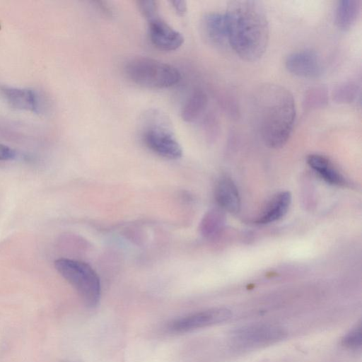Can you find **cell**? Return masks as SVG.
<instances>
[{"label": "cell", "mask_w": 362, "mask_h": 362, "mask_svg": "<svg viewBox=\"0 0 362 362\" xmlns=\"http://www.w3.org/2000/svg\"><path fill=\"white\" fill-rule=\"evenodd\" d=\"M252 107L264 144L270 148L283 147L295 124L296 111L292 93L278 84H261L253 93Z\"/></svg>", "instance_id": "6da1fadb"}, {"label": "cell", "mask_w": 362, "mask_h": 362, "mask_svg": "<svg viewBox=\"0 0 362 362\" xmlns=\"http://www.w3.org/2000/svg\"><path fill=\"white\" fill-rule=\"evenodd\" d=\"M224 14L229 46L245 61L259 59L269 38V22L262 6L255 1H233Z\"/></svg>", "instance_id": "7a4b0ae2"}, {"label": "cell", "mask_w": 362, "mask_h": 362, "mask_svg": "<svg viewBox=\"0 0 362 362\" xmlns=\"http://www.w3.org/2000/svg\"><path fill=\"white\" fill-rule=\"evenodd\" d=\"M124 70L132 82L150 88H169L181 79L180 71L173 66L145 57L131 59Z\"/></svg>", "instance_id": "3957f363"}, {"label": "cell", "mask_w": 362, "mask_h": 362, "mask_svg": "<svg viewBox=\"0 0 362 362\" xmlns=\"http://www.w3.org/2000/svg\"><path fill=\"white\" fill-rule=\"evenodd\" d=\"M54 267L76 290L88 307L93 308L98 304L101 296L100 281L97 273L88 264L60 258L54 261Z\"/></svg>", "instance_id": "277c9868"}, {"label": "cell", "mask_w": 362, "mask_h": 362, "mask_svg": "<svg viewBox=\"0 0 362 362\" xmlns=\"http://www.w3.org/2000/svg\"><path fill=\"white\" fill-rule=\"evenodd\" d=\"M281 327L270 324H255L235 329L232 340L242 347H255L277 342L286 337Z\"/></svg>", "instance_id": "5b68a950"}, {"label": "cell", "mask_w": 362, "mask_h": 362, "mask_svg": "<svg viewBox=\"0 0 362 362\" xmlns=\"http://www.w3.org/2000/svg\"><path fill=\"white\" fill-rule=\"evenodd\" d=\"M231 315L228 308H210L177 318L168 324V329L175 334L187 333L226 322Z\"/></svg>", "instance_id": "8992f818"}, {"label": "cell", "mask_w": 362, "mask_h": 362, "mask_svg": "<svg viewBox=\"0 0 362 362\" xmlns=\"http://www.w3.org/2000/svg\"><path fill=\"white\" fill-rule=\"evenodd\" d=\"M146 146L153 152L165 158L176 160L182 155V149L168 130L158 127L147 129L143 135Z\"/></svg>", "instance_id": "52a82bcc"}, {"label": "cell", "mask_w": 362, "mask_h": 362, "mask_svg": "<svg viewBox=\"0 0 362 362\" xmlns=\"http://www.w3.org/2000/svg\"><path fill=\"white\" fill-rule=\"evenodd\" d=\"M285 65L292 74L301 78H315L323 71L320 56L314 51L304 49L290 54L286 59Z\"/></svg>", "instance_id": "ba28073f"}, {"label": "cell", "mask_w": 362, "mask_h": 362, "mask_svg": "<svg viewBox=\"0 0 362 362\" xmlns=\"http://www.w3.org/2000/svg\"><path fill=\"white\" fill-rule=\"evenodd\" d=\"M148 23V35L151 43L164 51L176 50L182 46L184 37L165 21L157 16Z\"/></svg>", "instance_id": "9c48e42d"}, {"label": "cell", "mask_w": 362, "mask_h": 362, "mask_svg": "<svg viewBox=\"0 0 362 362\" xmlns=\"http://www.w3.org/2000/svg\"><path fill=\"white\" fill-rule=\"evenodd\" d=\"M202 30L205 38L212 45L218 48L229 46L224 13H210L205 15L202 21Z\"/></svg>", "instance_id": "30bf717a"}, {"label": "cell", "mask_w": 362, "mask_h": 362, "mask_svg": "<svg viewBox=\"0 0 362 362\" xmlns=\"http://www.w3.org/2000/svg\"><path fill=\"white\" fill-rule=\"evenodd\" d=\"M215 199L223 210L237 214L240 209V197L238 189L233 181L228 177H223L217 182L214 190Z\"/></svg>", "instance_id": "8fae6325"}, {"label": "cell", "mask_w": 362, "mask_h": 362, "mask_svg": "<svg viewBox=\"0 0 362 362\" xmlns=\"http://www.w3.org/2000/svg\"><path fill=\"white\" fill-rule=\"evenodd\" d=\"M1 93L8 103L14 108L35 112L39 111L38 95L33 90L4 86L1 88Z\"/></svg>", "instance_id": "7c38bea8"}, {"label": "cell", "mask_w": 362, "mask_h": 362, "mask_svg": "<svg viewBox=\"0 0 362 362\" xmlns=\"http://www.w3.org/2000/svg\"><path fill=\"white\" fill-rule=\"evenodd\" d=\"M307 163L322 179L330 185L345 186L347 180L327 157L320 154H310Z\"/></svg>", "instance_id": "4fadbf2b"}, {"label": "cell", "mask_w": 362, "mask_h": 362, "mask_svg": "<svg viewBox=\"0 0 362 362\" xmlns=\"http://www.w3.org/2000/svg\"><path fill=\"white\" fill-rule=\"evenodd\" d=\"M291 204V194L288 191H282L275 194L267 203L256 220L258 224L275 222L287 213Z\"/></svg>", "instance_id": "5bb4252c"}, {"label": "cell", "mask_w": 362, "mask_h": 362, "mask_svg": "<svg viewBox=\"0 0 362 362\" xmlns=\"http://www.w3.org/2000/svg\"><path fill=\"white\" fill-rule=\"evenodd\" d=\"M361 8L359 0H342L338 2L335 11L336 25L342 30H349L356 22Z\"/></svg>", "instance_id": "9a60e30c"}, {"label": "cell", "mask_w": 362, "mask_h": 362, "mask_svg": "<svg viewBox=\"0 0 362 362\" xmlns=\"http://www.w3.org/2000/svg\"><path fill=\"white\" fill-rule=\"evenodd\" d=\"M208 105V96L202 89H196L185 103L181 116L184 121H195L204 112Z\"/></svg>", "instance_id": "2e32d148"}, {"label": "cell", "mask_w": 362, "mask_h": 362, "mask_svg": "<svg viewBox=\"0 0 362 362\" xmlns=\"http://www.w3.org/2000/svg\"><path fill=\"white\" fill-rule=\"evenodd\" d=\"M360 90V86L356 81H344L333 89L332 99L338 104H351L357 100Z\"/></svg>", "instance_id": "e0dca14e"}, {"label": "cell", "mask_w": 362, "mask_h": 362, "mask_svg": "<svg viewBox=\"0 0 362 362\" xmlns=\"http://www.w3.org/2000/svg\"><path fill=\"white\" fill-rule=\"evenodd\" d=\"M328 103V92L324 86L310 88L306 90L303 99L304 107L315 110L324 107Z\"/></svg>", "instance_id": "ac0fdd59"}, {"label": "cell", "mask_w": 362, "mask_h": 362, "mask_svg": "<svg viewBox=\"0 0 362 362\" xmlns=\"http://www.w3.org/2000/svg\"><path fill=\"white\" fill-rule=\"evenodd\" d=\"M223 219V214L220 210L212 209L207 212L200 225L202 234L206 236L216 234L221 228Z\"/></svg>", "instance_id": "d6986e66"}, {"label": "cell", "mask_w": 362, "mask_h": 362, "mask_svg": "<svg viewBox=\"0 0 362 362\" xmlns=\"http://www.w3.org/2000/svg\"><path fill=\"white\" fill-rule=\"evenodd\" d=\"M362 332L361 326L358 325L347 333L342 339L341 344L343 346L356 349L361 346Z\"/></svg>", "instance_id": "ffe728a7"}, {"label": "cell", "mask_w": 362, "mask_h": 362, "mask_svg": "<svg viewBox=\"0 0 362 362\" xmlns=\"http://www.w3.org/2000/svg\"><path fill=\"white\" fill-rule=\"evenodd\" d=\"M137 6L140 12L148 21L159 16L158 6L156 1H138Z\"/></svg>", "instance_id": "44dd1931"}, {"label": "cell", "mask_w": 362, "mask_h": 362, "mask_svg": "<svg viewBox=\"0 0 362 362\" xmlns=\"http://www.w3.org/2000/svg\"><path fill=\"white\" fill-rule=\"evenodd\" d=\"M16 152L11 147L0 144V161L11 160L16 158Z\"/></svg>", "instance_id": "7402d4cb"}, {"label": "cell", "mask_w": 362, "mask_h": 362, "mask_svg": "<svg viewBox=\"0 0 362 362\" xmlns=\"http://www.w3.org/2000/svg\"><path fill=\"white\" fill-rule=\"evenodd\" d=\"M170 3L175 11L177 13V14L182 16L187 12V7L186 1L176 0L171 1Z\"/></svg>", "instance_id": "603a6c76"}]
</instances>
